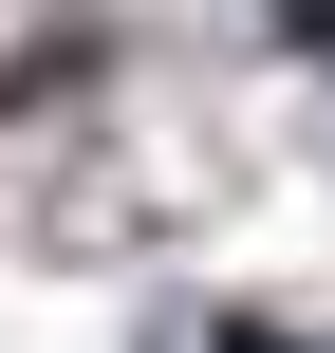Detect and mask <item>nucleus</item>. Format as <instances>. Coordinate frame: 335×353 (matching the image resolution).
<instances>
[{
  "mask_svg": "<svg viewBox=\"0 0 335 353\" xmlns=\"http://www.w3.org/2000/svg\"><path fill=\"white\" fill-rule=\"evenodd\" d=\"M224 353H280V335H224Z\"/></svg>",
  "mask_w": 335,
  "mask_h": 353,
  "instance_id": "obj_1",
  "label": "nucleus"
}]
</instances>
